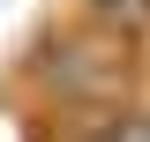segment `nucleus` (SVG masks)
Returning a JSON list of instances; mask_svg holds the SVG:
<instances>
[{
    "label": "nucleus",
    "instance_id": "obj_1",
    "mask_svg": "<svg viewBox=\"0 0 150 142\" xmlns=\"http://www.w3.org/2000/svg\"><path fill=\"white\" fill-rule=\"evenodd\" d=\"M30 90L38 105L60 112V120L90 127V120H112V112L135 105V45L75 22V30H53L30 60Z\"/></svg>",
    "mask_w": 150,
    "mask_h": 142
},
{
    "label": "nucleus",
    "instance_id": "obj_2",
    "mask_svg": "<svg viewBox=\"0 0 150 142\" xmlns=\"http://www.w3.org/2000/svg\"><path fill=\"white\" fill-rule=\"evenodd\" d=\"M83 22L105 30V37H120V45H135L150 30V0H83Z\"/></svg>",
    "mask_w": 150,
    "mask_h": 142
}]
</instances>
